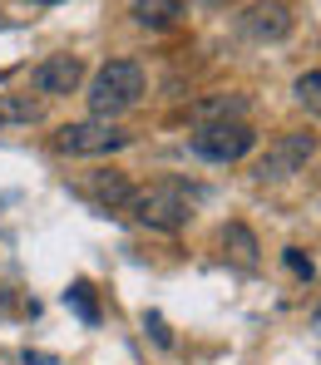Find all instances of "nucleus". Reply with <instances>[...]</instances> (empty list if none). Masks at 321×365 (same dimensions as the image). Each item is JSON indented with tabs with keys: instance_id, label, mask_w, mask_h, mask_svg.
Segmentation results:
<instances>
[{
	"instance_id": "obj_11",
	"label": "nucleus",
	"mask_w": 321,
	"mask_h": 365,
	"mask_svg": "<svg viewBox=\"0 0 321 365\" xmlns=\"http://www.w3.org/2000/svg\"><path fill=\"white\" fill-rule=\"evenodd\" d=\"M45 114V99L30 94H0V123H35Z\"/></svg>"
},
{
	"instance_id": "obj_3",
	"label": "nucleus",
	"mask_w": 321,
	"mask_h": 365,
	"mask_svg": "<svg viewBox=\"0 0 321 365\" xmlns=\"http://www.w3.org/2000/svg\"><path fill=\"white\" fill-rule=\"evenodd\" d=\"M188 148L203 158V163H238L257 148V133L248 119L233 123H198V133L188 138Z\"/></svg>"
},
{
	"instance_id": "obj_2",
	"label": "nucleus",
	"mask_w": 321,
	"mask_h": 365,
	"mask_svg": "<svg viewBox=\"0 0 321 365\" xmlns=\"http://www.w3.org/2000/svg\"><path fill=\"white\" fill-rule=\"evenodd\" d=\"M143 64L138 60H109L99 64V74L89 79V109H94V119H119L128 114L138 99H143Z\"/></svg>"
},
{
	"instance_id": "obj_12",
	"label": "nucleus",
	"mask_w": 321,
	"mask_h": 365,
	"mask_svg": "<svg viewBox=\"0 0 321 365\" xmlns=\"http://www.w3.org/2000/svg\"><path fill=\"white\" fill-rule=\"evenodd\" d=\"M292 94H297V104H302L307 114H317V119H321V69H307V74H297Z\"/></svg>"
},
{
	"instance_id": "obj_7",
	"label": "nucleus",
	"mask_w": 321,
	"mask_h": 365,
	"mask_svg": "<svg viewBox=\"0 0 321 365\" xmlns=\"http://www.w3.org/2000/svg\"><path fill=\"white\" fill-rule=\"evenodd\" d=\"M79 79H84V60H79V55H45V60L30 69V89L45 94V99L74 94Z\"/></svg>"
},
{
	"instance_id": "obj_5",
	"label": "nucleus",
	"mask_w": 321,
	"mask_h": 365,
	"mask_svg": "<svg viewBox=\"0 0 321 365\" xmlns=\"http://www.w3.org/2000/svg\"><path fill=\"white\" fill-rule=\"evenodd\" d=\"M55 148L69 158H104V153L128 148V133L109 119H84V123H64L55 133Z\"/></svg>"
},
{
	"instance_id": "obj_4",
	"label": "nucleus",
	"mask_w": 321,
	"mask_h": 365,
	"mask_svg": "<svg viewBox=\"0 0 321 365\" xmlns=\"http://www.w3.org/2000/svg\"><path fill=\"white\" fill-rule=\"evenodd\" d=\"M317 153V133H307V128H297V133H282V138H272L267 143V153L253 163V178L257 182H287L292 173H302L307 168V158Z\"/></svg>"
},
{
	"instance_id": "obj_16",
	"label": "nucleus",
	"mask_w": 321,
	"mask_h": 365,
	"mask_svg": "<svg viewBox=\"0 0 321 365\" xmlns=\"http://www.w3.org/2000/svg\"><path fill=\"white\" fill-rule=\"evenodd\" d=\"M198 5H203V10H228L233 0H198Z\"/></svg>"
},
{
	"instance_id": "obj_9",
	"label": "nucleus",
	"mask_w": 321,
	"mask_h": 365,
	"mask_svg": "<svg viewBox=\"0 0 321 365\" xmlns=\"http://www.w3.org/2000/svg\"><path fill=\"white\" fill-rule=\"evenodd\" d=\"M248 114V94H208L193 104V119L198 123H233Z\"/></svg>"
},
{
	"instance_id": "obj_8",
	"label": "nucleus",
	"mask_w": 321,
	"mask_h": 365,
	"mask_svg": "<svg viewBox=\"0 0 321 365\" xmlns=\"http://www.w3.org/2000/svg\"><path fill=\"white\" fill-rule=\"evenodd\" d=\"M183 15H188L183 0H133V20L143 30H173V25H183Z\"/></svg>"
},
{
	"instance_id": "obj_14",
	"label": "nucleus",
	"mask_w": 321,
	"mask_h": 365,
	"mask_svg": "<svg viewBox=\"0 0 321 365\" xmlns=\"http://www.w3.org/2000/svg\"><path fill=\"white\" fill-rule=\"evenodd\" d=\"M64 302L79 311V321H89V326L99 321V306H94V297H89V282H74V287L64 292Z\"/></svg>"
},
{
	"instance_id": "obj_17",
	"label": "nucleus",
	"mask_w": 321,
	"mask_h": 365,
	"mask_svg": "<svg viewBox=\"0 0 321 365\" xmlns=\"http://www.w3.org/2000/svg\"><path fill=\"white\" fill-rule=\"evenodd\" d=\"M312 331H317V336H321V306H317V311H312Z\"/></svg>"
},
{
	"instance_id": "obj_1",
	"label": "nucleus",
	"mask_w": 321,
	"mask_h": 365,
	"mask_svg": "<svg viewBox=\"0 0 321 365\" xmlns=\"http://www.w3.org/2000/svg\"><path fill=\"white\" fill-rule=\"evenodd\" d=\"M198 197H203V192L188 187V182H153V187H133L128 212H133V222L148 227V232H183L193 222V202H198Z\"/></svg>"
},
{
	"instance_id": "obj_18",
	"label": "nucleus",
	"mask_w": 321,
	"mask_h": 365,
	"mask_svg": "<svg viewBox=\"0 0 321 365\" xmlns=\"http://www.w3.org/2000/svg\"><path fill=\"white\" fill-rule=\"evenodd\" d=\"M30 5H60V0H30Z\"/></svg>"
},
{
	"instance_id": "obj_13",
	"label": "nucleus",
	"mask_w": 321,
	"mask_h": 365,
	"mask_svg": "<svg viewBox=\"0 0 321 365\" xmlns=\"http://www.w3.org/2000/svg\"><path fill=\"white\" fill-rule=\"evenodd\" d=\"M223 242L233 247V257L243 262V267H257V237L243 227V222H228V232H223Z\"/></svg>"
},
{
	"instance_id": "obj_15",
	"label": "nucleus",
	"mask_w": 321,
	"mask_h": 365,
	"mask_svg": "<svg viewBox=\"0 0 321 365\" xmlns=\"http://www.w3.org/2000/svg\"><path fill=\"white\" fill-rule=\"evenodd\" d=\"M282 262H287V272H292V277H302V282H312V277H317V262H312L302 247H287V252H282Z\"/></svg>"
},
{
	"instance_id": "obj_10",
	"label": "nucleus",
	"mask_w": 321,
	"mask_h": 365,
	"mask_svg": "<svg viewBox=\"0 0 321 365\" xmlns=\"http://www.w3.org/2000/svg\"><path fill=\"white\" fill-rule=\"evenodd\" d=\"M84 192H89L94 202H104V207H128L133 182H128L124 173H94V178L84 182Z\"/></svg>"
},
{
	"instance_id": "obj_6",
	"label": "nucleus",
	"mask_w": 321,
	"mask_h": 365,
	"mask_svg": "<svg viewBox=\"0 0 321 365\" xmlns=\"http://www.w3.org/2000/svg\"><path fill=\"white\" fill-rule=\"evenodd\" d=\"M292 25H297V15H292L287 0H253V5L238 15V30H243L248 40H257V45H277V40H287Z\"/></svg>"
}]
</instances>
